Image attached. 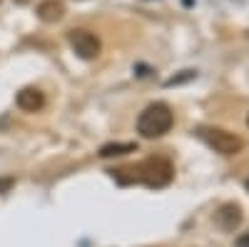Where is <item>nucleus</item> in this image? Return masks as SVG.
<instances>
[{"label":"nucleus","instance_id":"6e6552de","mask_svg":"<svg viewBox=\"0 0 249 247\" xmlns=\"http://www.w3.org/2000/svg\"><path fill=\"white\" fill-rule=\"evenodd\" d=\"M137 145L135 142H110V145L100 148V157H115V155H124V152H135Z\"/></svg>","mask_w":249,"mask_h":247},{"label":"nucleus","instance_id":"7ed1b4c3","mask_svg":"<svg viewBox=\"0 0 249 247\" xmlns=\"http://www.w3.org/2000/svg\"><path fill=\"white\" fill-rule=\"evenodd\" d=\"M207 145H210L214 152H222V155H237L242 150V140L227 130H219V128H202L197 133Z\"/></svg>","mask_w":249,"mask_h":247},{"label":"nucleus","instance_id":"9d476101","mask_svg":"<svg viewBox=\"0 0 249 247\" xmlns=\"http://www.w3.org/2000/svg\"><path fill=\"white\" fill-rule=\"evenodd\" d=\"M13 188V180L8 177V180H0V192H8Z\"/></svg>","mask_w":249,"mask_h":247},{"label":"nucleus","instance_id":"f03ea898","mask_svg":"<svg viewBox=\"0 0 249 247\" xmlns=\"http://www.w3.org/2000/svg\"><path fill=\"white\" fill-rule=\"evenodd\" d=\"M172 125H175V115H172L167 102H152V105H147L137 117V133L142 137H150V140L170 133Z\"/></svg>","mask_w":249,"mask_h":247},{"label":"nucleus","instance_id":"0eeeda50","mask_svg":"<svg viewBox=\"0 0 249 247\" xmlns=\"http://www.w3.org/2000/svg\"><path fill=\"white\" fill-rule=\"evenodd\" d=\"M242 222V210L237 205H222L217 212V225L222 230H234L237 225Z\"/></svg>","mask_w":249,"mask_h":247},{"label":"nucleus","instance_id":"f257e3e1","mask_svg":"<svg viewBox=\"0 0 249 247\" xmlns=\"http://www.w3.org/2000/svg\"><path fill=\"white\" fill-rule=\"evenodd\" d=\"M130 175H124L120 170H112V177L122 185H130V182H144L147 188H164V185H170L175 170H172V162L164 160V157H150L144 160L142 165L137 168L127 170Z\"/></svg>","mask_w":249,"mask_h":247},{"label":"nucleus","instance_id":"39448f33","mask_svg":"<svg viewBox=\"0 0 249 247\" xmlns=\"http://www.w3.org/2000/svg\"><path fill=\"white\" fill-rule=\"evenodd\" d=\"M15 105L25 113H37L40 108L45 105V95L40 93L37 88H23L15 97Z\"/></svg>","mask_w":249,"mask_h":247},{"label":"nucleus","instance_id":"1a4fd4ad","mask_svg":"<svg viewBox=\"0 0 249 247\" xmlns=\"http://www.w3.org/2000/svg\"><path fill=\"white\" fill-rule=\"evenodd\" d=\"M234 247H249V232H242V235L234 240Z\"/></svg>","mask_w":249,"mask_h":247},{"label":"nucleus","instance_id":"423d86ee","mask_svg":"<svg viewBox=\"0 0 249 247\" xmlns=\"http://www.w3.org/2000/svg\"><path fill=\"white\" fill-rule=\"evenodd\" d=\"M62 15H65V5H62L60 0H43V3L37 5V18L43 20V23H57Z\"/></svg>","mask_w":249,"mask_h":247},{"label":"nucleus","instance_id":"20e7f679","mask_svg":"<svg viewBox=\"0 0 249 247\" xmlns=\"http://www.w3.org/2000/svg\"><path fill=\"white\" fill-rule=\"evenodd\" d=\"M68 40H70L72 50L77 53V57L82 60H95L100 55V40L90 30H70Z\"/></svg>","mask_w":249,"mask_h":247}]
</instances>
